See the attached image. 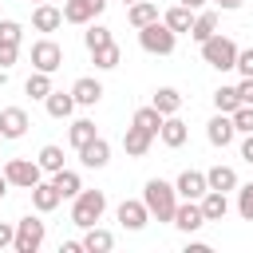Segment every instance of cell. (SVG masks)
Segmentation results:
<instances>
[{
  "instance_id": "obj_1",
  "label": "cell",
  "mask_w": 253,
  "mask_h": 253,
  "mask_svg": "<svg viewBox=\"0 0 253 253\" xmlns=\"http://www.w3.org/2000/svg\"><path fill=\"white\" fill-rule=\"evenodd\" d=\"M142 202H146L150 217H158V221H174L178 190H174V182H166V178H150V182L142 186Z\"/></svg>"
},
{
  "instance_id": "obj_2",
  "label": "cell",
  "mask_w": 253,
  "mask_h": 253,
  "mask_svg": "<svg viewBox=\"0 0 253 253\" xmlns=\"http://www.w3.org/2000/svg\"><path fill=\"white\" fill-rule=\"evenodd\" d=\"M103 210H107V194H103V190H79V194L71 198V225L91 229V225L103 217Z\"/></svg>"
},
{
  "instance_id": "obj_3",
  "label": "cell",
  "mask_w": 253,
  "mask_h": 253,
  "mask_svg": "<svg viewBox=\"0 0 253 253\" xmlns=\"http://www.w3.org/2000/svg\"><path fill=\"white\" fill-rule=\"evenodd\" d=\"M237 43L229 40V36H221V32H213L206 43H202V59L213 67V71H233V63H237Z\"/></svg>"
},
{
  "instance_id": "obj_4",
  "label": "cell",
  "mask_w": 253,
  "mask_h": 253,
  "mask_svg": "<svg viewBox=\"0 0 253 253\" xmlns=\"http://www.w3.org/2000/svg\"><path fill=\"white\" fill-rule=\"evenodd\" d=\"M138 43H142V51H150V55H170V51L178 47V32H170L166 20H154V24L138 28Z\"/></svg>"
},
{
  "instance_id": "obj_5",
  "label": "cell",
  "mask_w": 253,
  "mask_h": 253,
  "mask_svg": "<svg viewBox=\"0 0 253 253\" xmlns=\"http://www.w3.org/2000/svg\"><path fill=\"white\" fill-rule=\"evenodd\" d=\"M43 237H47V225H43L40 217H20V221H16V241H12V249H16V253H36V249L43 245Z\"/></svg>"
},
{
  "instance_id": "obj_6",
  "label": "cell",
  "mask_w": 253,
  "mask_h": 253,
  "mask_svg": "<svg viewBox=\"0 0 253 253\" xmlns=\"http://www.w3.org/2000/svg\"><path fill=\"white\" fill-rule=\"evenodd\" d=\"M4 178H8L12 186H20V190H32L36 182H43V166L32 162V158H8Z\"/></svg>"
},
{
  "instance_id": "obj_7",
  "label": "cell",
  "mask_w": 253,
  "mask_h": 253,
  "mask_svg": "<svg viewBox=\"0 0 253 253\" xmlns=\"http://www.w3.org/2000/svg\"><path fill=\"white\" fill-rule=\"evenodd\" d=\"M32 67H36V71H47V75L59 71V67H63V47H59L55 40H47V36L36 40V43H32Z\"/></svg>"
},
{
  "instance_id": "obj_8",
  "label": "cell",
  "mask_w": 253,
  "mask_h": 253,
  "mask_svg": "<svg viewBox=\"0 0 253 253\" xmlns=\"http://www.w3.org/2000/svg\"><path fill=\"white\" fill-rule=\"evenodd\" d=\"M170 225H178L182 233H198V229L206 225L202 202H190V198H182V202H178V210H174V221H170Z\"/></svg>"
},
{
  "instance_id": "obj_9",
  "label": "cell",
  "mask_w": 253,
  "mask_h": 253,
  "mask_svg": "<svg viewBox=\"0 0 253 253\" xmlns=\"http://www.w3.org/2000/svg\"><path fill=\"white\" fill-rule=\"evenodd\" d=\"M206 138H210V146H229L233 138H237V126H233V115H213L210 123H206Z\"/></svg>"
},
{
  "instance_id": "obj_10",
  "label": "cell",
  "mask_w": 253,
  "mask_h": 253,
  "mask_svg": "<svg viewBox=\"0 0 253 253\" xmlns=\"http://www.w3.org/2000/svg\"><path fill=\"white\" fill-rule=\"evenodd\" d=\"M115 217H119V225H123V229L138 233V229L150 221V210H146V202H142V198H138V202H130V198H126V202L119 206V213H115Z\"/></svg>"
},
{
  "instance_id": "obj_11",
  "label": "cell",
  "mask_w": 253,
  "mask_h": 253,
  "mask_svg": "<svg viewBox=\"0 0 253 253\" xmlns=\"http://www.w3.org/2000/svg\"><path fill=\"white\" fill-rule=\"evenodd\" d=\"M174 190H178V198L202 202V194L210 190V182H206V174H202V170H182V174H178V182H174Z\"/></svg>"
},
{
  "instance_id": "obj_12",
  "label": "cell",
  "mask_w": 253,
  "mask_h": 253,
  "mask_svg": "<svg viewBox=\"0 0 253 253\" xmlns=\"http://www.w3.org/2000/svg\"><path fill=\"white\" fill-rule=\"evenodd\" d=\"M28 126H32V123H28V111H24V107H4V111H0V134H4V138H24Z\"/></svg>"
},
{
  "instance_id": "obj_13",
  "label": "cell",
  "mask_w": 253,
  "mask_h": 253,
  "mask_svg": "<svg viewBox=\"0 0 253 253\" xmlns=\"http://www.w3.org/2000/svg\"><path fill=\"white\" fill-rule=\"evenodd\" d=\"M79 162H83L87 170H103V166L111 162V142L95 134V138H91V142H87V146L79 150Z\"/></svg>"
},
{
  "instance_id": "obj_14",
  "label": "cell",
  "mask_w": 253,
  "mask_h": 253,
  "mask_svg": "<svg viewBox=\"0 0 253 253\" xmlns=\"http://www.w3.org/2000/svg\"><path fill=\"white\" fill-rule=\"evenodd\" d=\"M150 146H154V134L130 123V126H126V134H123V150H126L130 158H142V154H146Z\"/></svg>"
},
{
  "instance_id": "obj_15",
  "label": "cell",
  "mask_w": 253,
  "mask_h": 253,
  "mask_svg": "<svg viewBox=\"0 0 253 253\" xmlns=\"http://www.w3.org/2000/svg\"><path fill=\"white\" fill-rule=\"evenodd\" d=\"M59 202H63V194L55 190V182H36V186H32V206H36V213H51Z\"/></svg>"
},
{
  "instance_id": "obj_16",
  "label": "cell",
  "mask_w": 253,
  "mask_h": 253,
  "mask_svg": "<svg viewBox=\"0 0 253 253\" xmlns=\"http://www.w3.org/2000/svg\"><path fill=\"white\" fill-rule=\"evenodd\" d=\"M126 20H130V28L138 32V28H146V24L162 20V16H158V4H154V0H134V4H126Z\"/></svg>"
},
{
  "instance_id": "obj_17",
  "label": "cell",
  "mask_w": 253,
  "mask_h": 253,
  "mask_svg": "<svg viewBox=\"0 0 253 253\" xmlns=\"http://www.w3.org/2000/svg\"><path fill=\"white\" fill-rule=\"evenodd\" d=\"M59 24H63V8H51L47 0L32 8V28H36V32H55Z\"/></svg>"
},
{
  "instance_id": "obj_18",
  "label": "cell",
  "mask_w": 253,
  "mask_h": 253,
  "mask_svg": "<svg viewBox=\"0 0 253 253\" xmlns=\"http://www.w3.org/2000/svg\"><path fill=\"white\" fill-rule=\"evenodd\" d=\"M71 95H75V103H79V107H95V103L103 99V83H99V79H91V75H83V79H75Z\"/></svg>"
},
{
  "instance_id": "obj_19",
  "label": "cell",
  "mask_w": 253,
  "mask_h": 253,
  "mask_svg": "<svg viewBox=\"0 0 253 253\" xmlns=\"http://www.w3.org/2000/svg\"><path fill=\"white\" fill-rule=\"evenodd\" d=\"M206 182H210V190H221V194H229V190L241 186V182H237V170H233V166H221V162L206 170Z\"/></svg>"
},
{
  "instance_id": "obj_20",
  "label": "cell",
  "mask_w": 253,
  "mask_h": 253,
  "mask_svg": "<svg viewBox=\"0 0 253 253\" xmlns=\"http://www.w3.org/2000/svg\"><path fill=\"white\" fill-rule=\"evenodd\" d=\"M43 107H47V115H51V119H71V111H75L79 103H75V95H71V91H51V95L43 99Z\"/></svg>"
},
{
  "instance_id": "obj_21",
  "label": "cell",
  "mask_w": 253,
  "mask_h": 253,
  "mask_svg": "<svg viewBox=\"0 0 253 253\" xmlns=\"http://www.w3.org/2000/svg\"><path fill=\"white\" fill-rule=\"evenodd\" d=\"M186 134H190V130H186V123H182L178 115H166V119H162V130H158V138H162L170 150H178V146L186 142Z\"/></svg>"
},
{
  "instance_id": "obj_22",
  "label": "cell",
  "mask_w": 253,
  "mask_h": 253,
  "mask_svg": "<svg viewBox=\"0 0 253 253\" xmlns=\"http://www.w3.org/2000/svg\"><path fill=\"white\" fill-rule=\"evenodd\" d=\"M202 213H206V221H221L229 213V198L221 190H206L202 194Z\"/></svg>"
},
{
  "instance_id": "obj_23",
  "label": "cell",
  "mask_w": 253,
  "mask_h": 253,
  "mask_svg": "<svg viewBox=\"0 0 253 253\" xmlns=\"http://www.w3.org/2000/svg\"><path fill=\"white\" fill-rule=\"evenodd\" d=\"M99 16V8L91 0H63V20L67 24H91Z\"/></svg>"
},
{
  "instance_id": "obj_24",
  "label": "cell",
  "mask_w": 253,
  "mask_h": 253,
  "mask_svg": "<svg viewBox=\"0 0 253 253\" xmlns=\"http://www.w3.org/2000/svg\"><path fill=\"white\" fill-rule=\"evenodd\" d=\"M194 16H198L194 8H186V4H174V8H170L162 20H166V28H170V32H178V36H182V32H190V28H194Z\"/></svg>"
},
{
  "instance_id": "obj_25",
  "label": "cell",
  "mask_w": 253,
  "mask_h": 253,
  "mask_svg": "<svg viewBox=\"0 0 253 253\" xmlns=\"http://www.w3.org/2000/svg\"><path fill=\"white\" fill-rule=\"evenodd\" d=\"M162 119H166V115H162L154 103H150V107H138V111L130 115V123H134V126H142V130H150L154 138H158V130H162Z\"/></svg>"
},
{
  "instance_id": "obj_26",
  "label": "cell",
  "mask_w": 253,
  "mask_h": 253,
  "mask_svg": "<svg viewBox=\"0 0 253 253\" xmlns=\"http://www.w3.org/2000/svg\"><path fill=\"white\" fill-rule=\"evenodd\" d=\"M83 249H87V253H107V249H115V233L91 225V229L83 233Z\"/></svg>"
},
{
  "instance_id": "obj_27",
  "label": "cell",
  "mask_w": 253,
  "mask_h": 253,
  "mask_svg": "<svg viewBox=\"0 0 253 253\" xmlns=\"http://www.w3.org/2000/svg\"><path fill=\"white\" fill-rule=\"evenodd\" d=\"M91 59H95V67H99V71H111V67H119V63H123V47L111 40V43L95 47V51H91Z\"/></svg>"
},
{
  "instance_id": "obj_28",
  "label": "cell",
  "mask_w": 253,
  "mask_h": 253,
  "mask_svg": "<svg viewBox=\"0 0 253 253\" xmlns=\"http://www.w3.org/2000/svg\"><path fill=\"white\" fill-rule=\"evenodd\" d=\"M150 103H154L162 115H178V111H182V91H178V87H158Z\"/></svg>"
},
{
  "instance_id": "obj_29",
  "label": "cell",
  "mask_w": 253,
  "mask_h": 253,
  "mask_svg": "<svg viewBox=\"0 0 253 253\" xmlns=\"http://www.w3.org/2000/svg\"><path fill=\"white\" fill-rule=\"evenodd\" d=\"M95 134H99V130H95V123H91V119H75V123L67 126V142H71L75 150H83Z\"/></svg>"
},
{
  "instance_id": "obj_30",
  "label": "cell",
  "mask_w": 253,
  "mask_h": 253,
  "mask_svg": "<svg viewBox=\"0 0 253 253\" xmlns=\"http://www.w3.org/2000/svg\"><path fill=\"white\" fill-rule=\"evenodd\" d=\"M51 182H55V190H59L63 198H75V194L83 190V178H79V170H67V166H63V170H55V174H51Z\"/></svg>"
},
{
  "instance_id": "obj_31",
  "label": "cell",
  "mask_w": 253,
  "mask_h": 253,
  "mask_svg": "<svg viewBox=\"0 0 253 253\" xmlns=\"http://www.w3.org/2000/svg\"><path fill=\"white\" fill-rule=\"evenodd\" d=\"M213 32H217V12H198V16H194V28H190V40L206 43Z\"/></svg>"
},
{
  "instance_id": "obj_32",
  "label": "cell",
  "mask_w": 253,
  "mask_h": 253,
  "mask_svg": "<svg viewBox=\"0 0 253 253\" xmlns=\"http://www.w3.org/2000/svg\"><path fill=\"white\" fill-rule=\"evenodd\" d=\"M237 107H241V91H237V87H217V91H213V111L233 115Z\"/></svg>"
},
{
  "instance_id": "obj_33",
  "label": "cell",
  "mask_w": 253,
  "mask_h": 253,
  "mask_svg": "<svg viewBox=\"0 0 253 253\" xmlns=\"http://www.w3.org/2000/svg\"><path fill=\"white\" fill-rule=\"evenodd\" d=\"M24 91H28L32 99H47L55 87H51V75H47V71H32V75H28V83H24Z\"/></svg>"
},
{
  "instance_id": "obj_34",
  "label": "cell",
  "mask_w": 253,
  "mask_h": 253,
  "mask_svg": "<svg viewBox=\"0 0 253 253\" xmlns=\"http://www.w3.org/2000/svg\"><path fill=\"white\" fill-rule=\"evenodd\" d=\"M36 162L43 166V174H55V170H63V146H55V142H47L40 154H36Z\"/></svg>"
},
{
  "instance_id": "obj_35",
  "label": "cell",
  "mask_w": 253,
  "mask_h": 253,
  "mask_svg": "<svg viewBox=\"0 0 253 253\" xmlns=\"http://www.w3.org/2000/svg\"><path fill=\"white\" fill-rule=\"evenodd\" d=\"M115 36H111V28H103V24H91L87 32H83V43H87V51H95V47H103V43H111Z\"/></svg>"
},
{
  "instance_id": "obj_36",
  "label": "cell",
  "mask_w": 253,
  "mask_h": 253,
  "mask_svg": "<svg viewBox=\"0 0 253 253\" xmlns=\"http://www.w3.org/2000/svg\"><path fill=\"white\" fill-rule=\"evenodd\" d=\"M237 213H241V221H253V182L237 186Z\"/></svg>"
},
{
  "instance_id": "obj_37",
  "label": "cell",
  "mask_w": 253,
  "mask_h": 253,
  "mask_svg": "<svg viewBox=\"0 0 253 253\" xmlns=\"http://www.w3.org/2000/svg\"><path fill=\"white\" fill-rule=\"evenodd\" d=\"M233 126H237V134H253V103H241L233 111Z\"/></svg>"
},
{
  "instance_id": "obj_38",
  "label": "cell",
  "mask_w": 253,
  "mask_h": 253,
  "mask_svg": "<svg viewBox=\"0 0 253 253\" xmlns=\"http://www.w3.org/2000/svg\"><path fill=\"white\" fill-rule=\"evenodd\" d=\"M24 40V28L16 20H0V43H20Z\"/></svg>"
},
{
  "instance_id": "obj_39",
  "label": "cell",
  "mask_w": 253,
  "mask_h": 253,
  "mask_svg": "<svg viewBox=\"0 0 253 253\" xmlns=\"http://www.w3.org/2000/svg\"><path fill=\"white\" fill-rule=\"evenodd\" d=\"M233 71H241V79H249V75H253V47L237 51V63H233Z\"/></svg>"
},
{
  "instance_id": "obj_40",
  "label": "cell",
  "mask_w": 253,
  "mask_h": 253,
  "mask_svg": "<svg viewBox=\"0 0 253 253\" xmlns=\"http://www.w3.org/2000/svg\"><path fill=\"white\" fill-rule=\"evenodd\" d=\"M20 55V43H0V71H8Z\"/></svg>"
},
{
  "instance_id": "obj_41",
  "label": "cell",
  "mask_w": 253,
  "mask_h": 253,
  "mask_svg": "<svg viewBox=\"0 0 253 253\" xmlns=\"http://www.w3.org/2000/svg\"><path fill=\"white\" fill-rule=\"evenodd\" d=\"M16 241V225H8V221H0V249H8Z\"/></svg>"
},
{
  "instance_id": "obj_42",
  "label": "cell",
  "mask_w": 253,
  "mask_h": 253,
  "mask_svg": "<svg viewBox=\"0 0 253 253\" xmlns=\"http://www.w3.org/2000/svg\"><path fill=\"white\" fill-rule=\"evenodd\" d=\"M237 91H241V103H253V75H249V79H241V83H237Z\"/></svg>"
},
{
  "instance_id": "obj_43",
  "label": "cell",
  "mask_w": 253,
  "mask_h": 253,
  "mask_svg": "<svg viewBox=\"0 0 253 253\" xmlns=\"http://www.w3.org/2000/svg\"><path fill=\"white\" fill-rule=\"evenodd\" d=\"M241 158L253 166V134H245V138H241Z\"/></svg>"
},
{
  "instance_id": "obj_44",
  "label": "cell",
  "mask_w": 253,
  "mask_h": 253,
  "mask_svg": "<svg viewBox=\"0 0 253 253\" xmlns=\"http://www.w3.org/2000/svg\"><path fill=\"white\" fill-rule=\"evenodd\" d=\"M241 4H245V0H217V8H221V12H237Z\"/></svg>"
},
{
  "instance_id": "obj_45",
  "label": "cell",
  "mask_w": 253,
  "mask_h": 253,
  "mask_svg": "<svg viewBox=\"0 0 253 253\" xmlns=\"http://www.w3.org/2000/svg\"><path fill=\"white\" fill-rule=\"evenodd\" d=\"M79 249H83V241H63L59 245V253H79Z\"/></svg>"
},
{
  "instance_id": "obj_46",
  "label": "cell",
  "mask_w": 253,
  "mask_h": 253,
  "mask_svg": "<svg viewBox=\"0 0 253 253\" xmlns=\"http://www.w3.org/2000/svg\"><path fill=\"white\" fill-rule=\"evenodd\" d=\"M178 4H186V8H194V12H202V8H206V0H178Z\"/></svg>"
},
{
  "instance_id": "obj_47",
  "label": "cell",
  "mask_w": 253,
  "mask_h": 253,
  "mask_svg": "<svg viewBox=\"0 0 253 253\" xmlns=\"http://www.w3.org/2000/svg\"><path fill=\"white\" fill-rule=\"evenodd\" d=\"M8 186H12V182H8L4 174H0V202H4V194H8Z\"/></svg>"
},
{
  "instance_id": "obj_48",
  "label": "cell",
  "mask_w": 253,
  "mask_h": 253,
  "mask_svg": "<svg viewBox=\"0 0 253 253\" xmlns=\"http://www.w3.org/2000/svg\"><path fill=\"white\" fill-rule=\"evenodd\" d=\"M91 4H95V8H99V12H103V8H107V0H91Z\"/></svg>"
},
{
  "instance_id": "obj_49",
  "label": "cell",
  "mask_w": 253,
  "mask_h": 253,
  "mask_svg": "<svg viewBox=\"0 0 253 253\" xmlns=\"http://www.w3.org/2000/svg\"><path fill=\"white\" fill-rule=\"evenodd\" d=\"M123 4H134V0H123Z\"/></svg>"
},
{
  "instance_id": "obj_50",
  "label": "cell",
  "mask_w": 253,
  "mask_h": 253,
  "mask_svg": "<svg viewBox=\"0 0 253 253\" xmlns=\"http://www.w3.org/2000/svg\"><path fill=\"white\" fill-rule=\"evenodd\" d=\"M36 4H43V0H36Z\"/></svg>"
},
{
  "instance_id": "obj_51",
  "label": "cell",
  "mask_w": 253,
  "mask_h": 253,
  "mask_svg": "<svg viewBox=\"0 0 253 253\" xmlns=\"http://www.w3.org/2000/svg\"><path fill=\"white\" fill-rule=\"evenodd\" d=\"M0 142H4V134H0Z\"/></svg>"
}]
</instances>
